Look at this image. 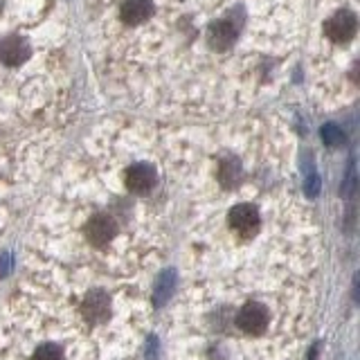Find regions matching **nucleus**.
<instances>
[{"mask_svg": "<svg viewBox=\"0 0 360 360\" xmlns=\"http://www.w3.org/2000/svg\"><path fill=\"white\" fill-rule=\"evenodd\" d=\"M358 32V20L352 11H338L324 22V37L333 43H347L356 37Z\"/></svg>", "mask_w": 360, "mask_h": 360, "instance_id": "1", "label": "nucleus"}, {"mask_svg": "<svg viewBox=\"0 0 360 360\" xmlns=\"http://www.w3.org/2000/svg\"><path fill=\"white\" fill-rule=\"evenodd\" d=\"M9 268H11V257L5 255V257H0V275H7L9 273Z\"/></svg>", "mask_w": 360, "mask_h": 360, "instance_id": "14", "label": "nucleus"}, {"mask_svg": "<svg viewBox=\"0 0 360 360\" xmlns=\"http://www.w3.org/2000/svg\"><path fill=\"white\" fill-rule=\"evenodd\" d=\"M230 228L241 236V239H250L259 230V210L250 202H241L230 210Z\"/></svg>", "mask_w": 360, "mask_h": 360, "instance_id": "2", "label": "nucleus"}, {"mask_svg": "<svg viewBox=\"0 0 360 360\" xmlns=\"http://www.w3.org/2000/svg\"><path fill=\"white\" fill-rule=\"evenodd\" d=\"M155 180H158L155 169L144 162L131 165L127 172H124V185H127V189L133 191V194H146V191H151Z\"/></svg>", "mask_w": 360, "mask_h": 360, "instance_id": "5", "label": "nucleus"}, {"mask_svg": "<svg viewBox=\"0 0 360 360\" xmlns=\"http://www.w3.org/2000/svg\"><path fill=\"white\" fill-rule=\"evenodd\" d=\"M115 234H117V221L108 217V214H97V217H93L86 223V239L97 248L106 245L110 239H115Z\"/></svg>", "mask_w": 360, "mask_h": 360, "instance_id": "6", "label": "nucleus"}, {"mask_svg": "<svg viewBox=\"0 0 360 360\" xmlns=\"http://www.w3.org/2000/svg\"><path fill=\"white\" fill-rule=\"evenodd\" d=\"M318 191H320V178L311 176L307 180V196H318Z\"/></svg>", "mask_w": 360, "mask_h": 360, "instance_id": "13", "label": "nucleus"}, {"mask_svg": "<svg viewBox=\"0 0 360 360\" xmlns=\"http://www.w3.org/2000/svg\"><path fill=\"white\" fill-rule=\"evenodd\" d=\"M32 48L25 37H18V34H9V37L0 39V63L7 68H16L25 59H30Z\"/></svg>", "mask_w": 360, "mask_h": 360, "instance_id": "3", "label": "nucleus"}, {"mask_svg": "<svg viewBox=\"0 0 360 360\" xmlns=\"http://www.w3.org/2000/svg\"><path fill=\"white\" fill-rule=\"evenodd\" d=\"M239 178H241L239 162H236L234 158H225V160L221 162V167H219V180L225 187H232V185L239 183Z\"/></svg>", "mask_w": 360, "mask_h": 360, "instance_id": "10", "label": "nucleus"}, {"mask_svg": "<svg viewBox=\"0 0 360 360\" xmlns=\"http://www.w3.org/2000/svg\"><path fill=\"white\" fill-rule=\"evenodd\" d=\"M120 20L127 27H138L144 25L155 14L153 0H122L120 3Z\"/></svg>", "mask_w": 360, "mask_h": 360, "instance_id": "4", "label": "nucleus"}, {"mask_svg": "<svg viewBox=\"0 0 360 360\" xmlns=\"http://www.w3.org/2000/svg\"><path fill=\"white\" fill-rule=\"evenodd\" d=\"M268 320H270L268 309L264 304L252 302V304H248V307H243L239 318H236V324H239V329L245 333H262L268 326Z\"/></svg>", "mask_w": 360, "mask_h": 360, "instance_id": "7", "label": "nucleus"}, {"mask_svg": "<svg viewBox=\"0 0 360 360\" xmlns=\"http://www.w3.org/2000/svg\"><path fill=\"white\" fill-rule=\"evenodd\" d=\"M315 358H318V349H311V354H309V360H315Z\"/></svg>", "mask_w": 360, "mask_h": 360, "instance_id": "15", "label": "nucleus"}, {"mask_svg": "<svg viewBox=\"0 0 360 360\" xmlns=\"http://www.w3.org/2000/svg\"><path fill=\"white\" fill-rule=\"evenodd\" d=\"M82 311H84V318L90 324H99L108 318V295L101 290H93L88 292L84 304H82Z\"/></svg>", "mask_w": 360, "mask_h": 360, "instance_id": "8", "label": "nucleus"}, {"mask_svg": "<svg viewBox=\"0 0 360 360\" xmlns=\"http://www.w3.org/2000/svg\"><path fill=\"white\" fill-rule=\"evenodd\" d=\"M32 360H63V352H61V347H56V345H41L37 347Z\"/></svg>", "mask_w": 360, "mask_h": 360, "instance_id": "11", "label": "nucleus"}, {"mask_svg": "<svg viewBox=\"0 0 360 360\" xmlns=\"http://www.w3.org/2000/svg\"><path fill=\"white\" fill-rule=\"evenodd\" d=\"M174 288H176V273H174V270H167V273H162L155 281V290H153V304H155V307L165 304L169 300V295L174 292Z\"/></svg>", "mask_w": 360, "mask_h": 360, "instance_id": "9", "label": "nucleus"}, {"mask_svg": "<svg viewBox=\"0 0 360 360\" xmlns=\"http://www.w3.org/2000/svg\"><path fill=\"white\" fill-rule=\"evenodd\" d=\"M322 140H324L326 144H331V146L340 144V142H342V131H338V127L329 124V127H324V129H322Z\"/></svg>", "mask_w": 360, "mask_h": 360, "instance_id": "12", "label": "nucleus"}]
</instances>
